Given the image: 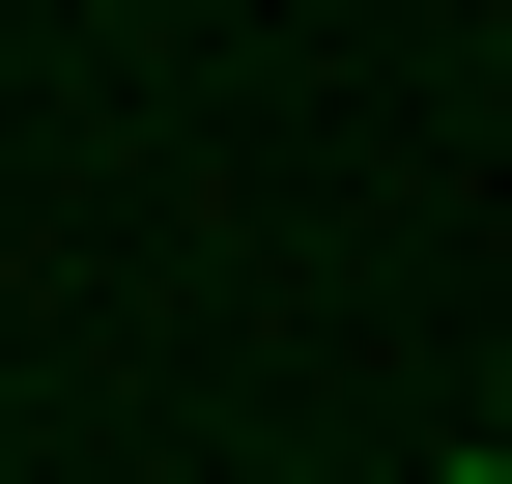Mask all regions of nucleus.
Instances as JSON below:
<instances>
[{"label": "nucleus", "instance_id": "obj_1", "mask_svg": "<svg viewBox=\"0 0 512 484\" xmlns=\"http://www.w3.org/2000/svg\"><path fill=\"white\" fill-rule=\"evenodd\" d=\"M427 484H512V456H427Z\"/></svg>", "mask_w": 512, "mask_h": 484}]
</instances>
